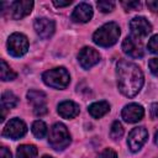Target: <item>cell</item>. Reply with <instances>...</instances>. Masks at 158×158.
<instances>
[{
  "instance_id": "obj_27",
  "label": "cell",
  "mask_w": 158,
  "mask_h": 158,
  "mask_svg": "<svg viewBox=\"0 0 158 158\" xmlns=\"http://www.w3.org/2000/svg\"><path fill=\"white\" fill-rule=\"evenodd\" d=\"M148 67H149L152 74L156 75V77H158V58H152L148 62Z\"/></svg>"
},
{
  "instance_id": "obj_9",
  "label": "cell",
  "mask_w": 158,
  "mask_h": 158,
  "mask_svg": "<svg viewBox=\"0 0 158 158\" xmlns=\"http://www.w3.org/2000/svg\"><path fill=\"white\" fill-rule=\"evenodd\" d=\"M122 51L131 58H141L143 57V46L141 40L135 38L133 36H128L122 42Z\"/></svg>"
},
{
  "instance_id": "obj_26",
  "label": "cell",
  "mask_w": 158,
  "mask_h": 158,
  "mask_svg": "<svg viewBox=\"0 0 158 158\" xmlns=\"http://www.w3.org/2000/svg\"><path fill=\"white\" fill-rule=\"evenodd\" d=\"M98 158H117V154H116V152H115L114 149L106 148V149H104V151L98 156Z\"/></svg>"
},
{
  "instance_id": "obj_14",
  "label": "cell",
  "mask_w": 158,
  "mask_h": 158,
  "mask_svg": "<svg viewBox=\"0 0 158 158\" xmlns=\"http://www.w3.org/2000/svg\"><path fill=\"white\" fill-rule=\"evenodd\" d=\"M93 17V9L89 4L86 2H81L79 4L73 14H72V20L74 22H79V23H84V22H88L90 21V19Z\"/></svg>"
},
{
  "instance_id": "obj_35",
  "label": "cell",
  "mask_w": 158,
  "mask_h": 158,
  "mask_svg": "<svg viewBox=\"0 0 158 158\" xmlns=\"http://www.w3.org/2000/svg\"><path fill=\"white\" fill-rule=\"evenodd\" d=\"M157 158H158V157H157Z\"/></svg>"
},
{
  "instance_id": "obj_24",
  "label": "cell",
  "mask_w": 158,
  "mask_h": 158,
  "mask_svg": "<svg viewBox=\"0 0 158 158\" xmlns=\"http://www.w3.org/2000/svg\"><path fill=\"white\" fill-rule=\"evenodd\" d=\"M148 49H149V52L158 54V35H154L148 41Z\"/></svg>"
},
{
  "instance_id": "obj_5",
  "label": "cell",
  "mask_w": 158,
  "mask_h": 158,
  "mask_svg": "<svg viewBox=\"0 0 158 158\" xmlns=\"http://www.w3.org/2000/svg\"><path fill=\"white\" fill-rule=\"evenodd\" d=\"M28 49V40L25 35L15 32L7 40V51L14 57H22Z\"/></svg>"
},
{
  "instance_id": "obj_30",
  "label": "cell",
  "mask_w": 158,
  "mask_h": 158,
  "mask_svg": "<svg viewBox=\"0 0 158 158\" xmlns=\"http://www.w3.org/2000/svg\"><path fill=\"white\" fill-rule=\"evenodd\" d=\"M147 6L151 11L153 12H158V0H149L147 1Z\"/></svg>"
},
{
  "instance_id": "obj_17",
  "label": "cell",
  "mask_w": 158,
  "mask_h": 158,
  "mask_svg": "<svg viewBox=\"0 0 158 158\" xmlns=\"http://www.w3.org/2000/svg\"><path fill=\"white\" fill-rule=\"evenodd\" d=\"M17 158H36L37 148L33 144H21L16 152Z\"/></svg>"
},
{
  "instance_id": "obj_15",
  "label": "cell",
  "mask_w": 158,
  "mask_h": 158,
  "mask_svg": "<svg viewBox=\"0 0 158 158\" xmlns=\"http://www.w3.org/2000/svg\"><path fill=\"white\" fill-rule=\"evenodd\" d=\"M58 114L63 117V118H74L75 116L79 115V106L70 100H65L62 101L58 105Z\"/></svg>"
},
{
  "instance_id": "obj_25",
  "label": "cell",
  "mask_w": 158,
  "mask_h": 158,
  "mask_svg": "<svg viewBox=\"0 0 158 158\" xmlns=\"http://www.w3.org/2000/svg\"><path fill=\"white\" fill-rule=\"evenodd\" d=\"M121 5L128 11V10H137L138 7H141V2L139 1H122Z\"/></svg>"
},
{
  "instance_id": "obj_31",
  "label": "cell",
  "mask_w": 158,
  "mask_h": 158,
  "mask_svg": "<svg viewBox=\"0 0 158 158\" xmlns=\"http://www.w3.org/2000/svg\"><path fill=\"white\" fill-rule=\"evenodd\" d=\"M0 158H12L11 152L6 147H1L0 148Z\"/></svg>"
},
{
  "instance_id": "obj_7",
  "label": "cell",
  "mask_w": 158,
  "mask_h": 158,
  "mask_svg": "<svg viewBox=\"0 0 158 158\" xmlns=\"http://www.w3.org/2000/svg\"><path fill=\"white\" fill-rule=\"evenodd\" d=\"M148 138V131L144 127H135L127 138V146L131 152H137L142 148V146L146 143Z\"/></svg>"
},
{
  "instance_id": "obj_29",
  "label": "cell",
  "mask_w": 158,
  "mask_h": 158,
  "mask_svg": "<svg viewBox=\"0 0 158 158\" xmlns=\"http://www.w3.org/2000/svg\"><path fill=\"white\" fill-rule=\"evenodd\" d=\"M149 112H151V117H152L153 120L158 118V102H153V104L151 105Z\"/></svg>"
},
{
  "instance_id": "obj_3",
  "label": "cell",
  "mask_w": 158,
  "mask_h": 158,
  "mask_svg": "<svg viewBox=\"0 0 158 158\" xmlns=\"http://www.w3.org/2000/svg\"><path fill=\"white\" fill-rule=\"evenodd\" d=\"M42 79L46 85L54 89H64L69 85V81H70L69 73L63 67L53 68L51 70L44 72L42 75Z\"/></svg>"
},
{
  "instance_id": "obj_19",
  "label": "cell",
  "mask_w": 158,
  "mask_h": 158,
  "mask_svg": "<svg viewBox=\"0 0 158 158\" xmlns=\"http://www.w3.org/2000/svg\"><path fill=\"white\" fill-rule=\"evenodd\" d=\"M19 102L17 96L11 91H5L1 96V105L5 109H14Z\"/></svg>"
},
{
  "instance_id": "obj_21",
  "label": "cell",
  "mask_w": 158,
  "mask_h": 158,
  "mask_svg": "<svg viewBox=\"0 0 158 158\" xmlns=\"http://www.w3.org/2000/svg\"><path fill=\"white\" fill-rule=\"evenodd\" d=\"M32 133L35 135V137H37L38 139H41V138H43L44 136H46V133H47V126H46V123L43 122V121H41V120H37V121H35L33 123H32Z\"/></svg>"
},
{
  "instance_id": "obj_6",
  "label": "cell",
  "mask_w": 158,
  "mask_h": 158,
  "mask_svg": "<svg viewBox=\"0 0 158 158\" xmlns=\"http://www.w3.org/2000/svg\"><path fill=\"white\" fill-rule=\"evenodd\" d=\"M26 132H27L26 123L22 120L15 117L6 123V126L4 127V131H2V136L11 138V139H19V138L23 137L26 135Z\"/></svg>"
},
{
  "instance_id": "obj_13",
  "label": "cell",
  "mask_w": 158,
  "mask_h": 158,
  "mask_svg": "<svg viewBox=\"0 0 158 158\" xmlns=\"http://www.w3.org/2000/svg\"><path fill=\"white\" fill-rule=\"evenodd\" d=\"M35 31L36 33L41 37V38H49L53 32H54V28H56V25H54V21L53 20H49V19H36L35 23Z\"/></svg>"
},
{
  "instance_id": "obj_23",
  "label": "cell",
  "mask_w": 158,
  "mask_h": 158,
  "mask_svg": "<svg viewBox=\"0 0 158 158\" xmlns=\"http://www.w3.org/2000/svg\"><path fill=\"white\" fill-rule=\"evenodd\" d=\"M98 7L101 12H111L115 9L114 1H98Z\"/></svg>"
},
{
  "instance_id": "obj_34",
  "label": "cell",
  "mask_w": 158,
  "mask_h": 158,
  "mask_svg": "<svg viewBox=\"0 0 158 158\" xmlns=\"http://www.w3.org/2000/svg\"><path fill=\"white\" fill-rule=\"evenodd\" d=\"M42 158H53V157H51V156H43Z\"/></svg>"
},
{
  "instance_id": "obj_28",
  "label": "cell",
  "mask_w": 158,
  "mask_h": 158,
  "mask_svg": "<svg viewBox=\"0 0 158 158\" xmlns=\"http://www.w3.org/2000/svg\"><path fill=\"white\" fill-rule=\"evenodd\" d=\"M33 112H35V115H37V116H43L44 114H47V106H46V105L36 106V107H33Z\"/></svg>"
},
{
  "instance_id": "obj_10",
  "label": "cell",
  "mask_w": 158,
  "mask_h": 158,
  "mask_svg": "<svg viewBox=\"0 0 158 158\" xmlns=\"http://www.w3.org/2000/svg\"><path fill=\"white\" fill-rule=\"evenodd\" d=\"M78 60L84 69H89L100 60V54L96 49L91 47H84L78 54Z\"/></svg>"
},
{
  "instance_id": "obj_32",
  "label": "cell",
  "mask_w": 158,
  "mask_h": 158,
  "mask_svg": "<svg viewBox=\"0 0 158 158\" xmlns=\"http://www.w3.org/2000/svg\"><path fill=\"white\" fill-rule=\"evenodd\" d=\"M72 2H73L72 0H67V1H57V0H54V1H53V5L57 6V7H63V6L70 5Z\"/></svg>"
},
{
  "instance_id": "obj_22",
  "label": "cell",
  "mask_w": 158,
  "mask_h": 158,
  "mask_svg": "<svg viewBox=\"0 0 158 158\" xmlns=\"http://www.w3.org/2000/svg\"><path fill=\"white\" fill-rule=\"evenodd\" d=\"M110 136L112 139H120L123 136V127L121 125V122L118 121H114L111 125V130H110Z\"/></svg>"
},
{
  "instance_id": "obj_20",
  "label": "cell",
  "mask_w": 158,
  "mask_h": 158,
  "mask_svg": "<svg viewBox=\"0 0 158 158\" xmlns=\"http://www.w3.org/2000/svg\"><path fill=\"white\" fill-rule=\"evenodd\" d=\"M0 75H1V80L2 81H7V80H14L16 78V73L10 68V65L1 59V68H0Z\"/></svg>"
},
{
  "instance_id": "obj_18",
  "label": "cell",
  "mask_w": 158,
  "mask_h": 158,
  "mask_svg": "<svg viewBox=\"0 0 158 158\" xmlns=\"http://www.w3.org/2000/svg\"><path fill=\"white\" fill-rule=\"evenodd\" d=\"M27 99L31 104H33V107L46 105V94L43 91L38 90H30L27 93Z\"/></svg>"
},
{
  "instance_id": "obj_16",
  "label": "cell",
  "mask_w": 158,
  "mask_h": 158,
  "mask_svg": "<svg viewBox=\"0 0 158 158\" xmlns=\"http://www.w3.org/2000/svg\"><path fill=\"white\" fill-rule=\"evenodd\" d=\"M88 111L94 118H100L110 111V104L107 101H96L89 106Z\"/></svg>"
},
{
  "instance_id": "obj_4",
  "label": "cell",
  "mask_w": 158,
  "mask_h": 158,
  "mask_svg": "<svg viewBox=\"0 0 158 158\" xmlns=\"http://www.w3.org/2000/svg\"><path fill=\"white\" fill-rule=\"evenodd\" d=\"M48 142L53 149L62 151L67 148L70 143V135L67 127L63 123H54L52 128L49 130L48 135Z\"/></svg>"
},
{
  "instance_id": "obj_11",
  "label": "cell",
  "mask_w": 158,
  "mask_h": 158,
  "mask_svg": "<svg viewBox=\"0 0 158 158\" xmlns=\"http://www.w3.org/2000/svg\"><path fill=\"white\" fill-rule=\"evenodd\" d=\"M121 116L126 122L135 123V122H138L139 120H142V117L144 116V110L139 104L132 102V104L126 105L122 109Z\"/></svg>"
},
{
  "instance_id": "obj_1",
  "label": "cell",
  "mask_w": 158,
  "mask_h": 158,
  "mask_svg": "<svg viewBox=\"0 0 158 158\" xmlns=\"http://www.w3.org/2000/svg\"><path fill=\"white\" fill-rule=\"evenodd\" d=\"M116 75L118 89L127 98L136 96L143 86V73L141 68L132 62L120 60L116 67Z\"/></svg>"
},
{
  "instance_id": "obj_12",
  "label": "cell",
  "mask_w": 158,
  "mask_h": 158,
  "mask_svg": "<svg viewBox=\"0 0 158 158\" xmlns=\"http://www.w3.org/2000/svg\"><path fill=\"white\" fill-rule=\"evenodd\" d=\"M33 7V1L30 0H20V1H14L10 4V10H11V16L14 20H20L25 16H27Z\"/></svg>"
},
{
  "instance_id": "obj_2",
  "label": "cell",
  "mask_w": 158,
  "mask_h": 158,
  "mask_svg": "<svg viewBox=\"0 0 158 158\" xmlns=\"http://www.w3.org/2000/svg\"><path fill=\"white\" fill-rule=\"evenodd\" d=\"M120 33L118 25L116 22H109L95 31L93 35V41L100 47H111L117 42Z\"/></svg>"
},
{
  "instance_id": "obj_8",
  "label": "cell",
  "mask_w": 158,
  "mask_h": 158,
  "mask_svg": "<svg viewBox=\"0 0 158 158\" xmlns=\"http://www.w3.org/2000/svg\"><path fill=\"white\" fill-rule=\"evenodd\" d=\"M130 27H131L132 36L137 40H142L152 32V25L148 22L146 17H142V16L132 19V21L130 22Z\"/></svg>"
},
{
  "instance_id": "obj_33",
  "label": "cell",
  "mask_w": 158,
  "mask_h": 158,
  "mask_svg": "<svg viewBox=\"0 0 158 158\" xmlns=\"http://www.w3.org/2000/svg\"><path fill=\"white\" fill-rule=\"evenodd\" d=\"M154 142H156V144L158 146V132H157L156 136H154Z\"/></svg>"
}]
</instances>
